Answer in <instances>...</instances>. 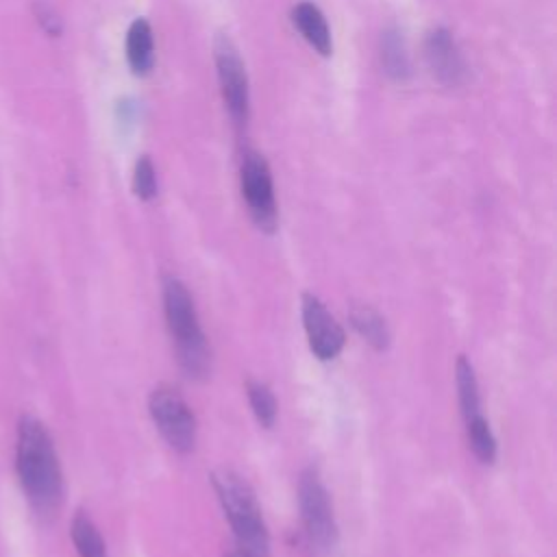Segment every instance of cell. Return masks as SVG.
Listing matches in <instances>:
<instances>
[{"label":"cell","instance_id":"cell-1","mask_svg":"<svg viewBox=\"0 0 557 557\" xmlns=\"http://www.w3.org/2000/svg\"><path fill=\"white\" fill-rule=\"evenodd\" d=\"M15 470L30 505L39 513L57 511L63 496V474L50 433L33 416H22L17 424Z\"/></svg>","mask_w":557,"mask_h":557},{"label":"cell","instance_id":"cell-2","mask_svg":"<svg viewBox=\"0 0 557 557\" xmlns=\"http://www.w3.org/2000/svg\"><path fill=\"white\" fill-rule=\"evenodd\" d=\"M163 311L181 368L191 379L207 376L211 368V350L200 329L191 294L174 276L163 281Z\"/></svg>","mask_w":557,"mask_h":557},{"label":"cell","instance_id":"cell-3","mask_svg":"<svg viewBox=\"0 0 557 557\" xmlns=\"http://www.w3.org/2000/svg\"><path fill=\"white\" fill-rule=\"evenodd\" d=\"M213 490L235 533V546L250 555L268 557L270 535L252 487L237 472L218 470L213 472Z\"/></svg>","mask_w":557,"mask_h":557},{"label":"cell","instance_id":"cell-4","mask_svg":"<svg viewBox=\"0 0 557 557\" xmlns=\"http://www.w3.org/2000/svg\"><path fill=\"white\" fill-rule=\"evenodd\" d=\"M298 505L300 520L305 529V540L309 548L318 555L333 550L337 542V524L333 516V505L326 487L322 485L318 472L313 468L300 474L298 483Z\"/></svg>","mask_w":557,"mask_h":557},{"label":"cell","instance_id":"cell-5","mask_svg":"<svg viewBox=\"0 0 557 557\" xmlns=\"http://www.w3.org/2000/svg\"><path fill=\"white\" fill-rule=\"evenodd\" d=\"M148 411L163 440L178 453H189L196 444V418L178 389L159 385L148 396Z\"/></svg>","mask_w":557,"mask_h":557},{"label":"cell","instance_id":"cell-6","mask_svg":"<svg viewBox=\"0 0 557 557\" xmlns=\"http://www.w3.org/2000/svg\"><path fill=\"white\" fill-rule=\"evenodd\" d=\"M213 57H215V70H218L224 107L233 124L237 128H244L250 115V94H248V76H246L244 61L239 59L235 44L226 35H218L213 44Z\"/></svg>","mask_w":557,"mask_h":557},{"label":"cell","instance_id":"cell-7","mask_svg":"<svg viewBox=\"0 0 557 557\" xmlns=\"http://www.w3.org/2000/svg\"><path fill=\"white\" fill-rule=\"evenodd\" d=\"M239 185H242V196L246 200L252 222L261 231L272 233L278 218L276 196H274L270 168L259 152L255 150L244 152L242 165H239Z\"/></svg>","mask_w":557,"mask_h":557},{"label":"cell","instance_id":"cell-8","mask_svg":"<svg viewBox=\"0 0 557 557\" xmlns=\"http://www.w3.org/2000/svg\"><path fill=\"white\" fill-rule=\"evenodd\" d=\"M300 313H302V326H305L311 352L322 361L335 359L342 352L346 337H344V329L333 318V313L313 294H302Z\"/></svg>","mask_w":557,"mask_h":557},{"label":"cell","instance_id":"cell-9","mask_svg":"<svg viewBox=\"0 0 557 557\" xmlns=\"http://www.w3.org/2000/svg\"><path fill=\"white\" fill-rule=\"evenodd\" d=\"M424 59L437 83L446 87H457L466 81V61L450 30L435 28L426 35Z\"/></svg>","mask_w":557,"mask_h":557},{"label":"cell","instance_id":"cell-10","mask_svg":"<svg viewBox=\"0 0 557 557\" xmlns=\"http://www.w3.org/2000/svg\"><path fill=\"white\" fill-rule=\"evenodd\" d=\"M292 22L313 50H318L322 57L331 54V48H333L331 30L322 11L313 2H307V0L298 2L292 9Z\"/></svg>","mask_w":557,"mask_h":557},{"label":"cell","instance_id":"cell-11","mask_svg":"<svg viewBox=\"0 0 557 557\" xmlns=\"http://www.w3.org/2000/svg\"><path fill=\"white\" fill-rule=\"evenodd\" d=\"M126 61L133 74L144 76L154 65V37L152 28L144 17H137L126 33Z\"/></svg>","mask_w":557,"mask_h":557},{"label":"cell","instance_id":"cell-12","mask_svg":"<svg viewBox=\"0 0 557 557\" xmlns=\"http://www.w3.org/2000/svg\"><path fill=\"white\" fill-rule=\"evenodd\" d=\"M381 65L394 81L409 76V57L398 28H385L381 33Z\"/></svg>","mask_w":557,"mask_h":557},{"label":"cell","instance_id":"cell-13","mask_svg":"<svg viewBox=\"0 0 557 557\" xmlns=\"http://www.w3.org/2000/svg\"><path fill=\"white\" fill-rule=\"evenodd\" d=\"M350 324L376 350H383L389 344L387 324L376 309H372L368 305H355L350 309Z\"/></svg>","mask_w":557,"mask_h":557},{"label":"cell","instance_id":"cell-14","mask_svg":"<svg viewBox=\"0 0 557 557\" xmlns=\"http://www.w3.org/2000/svg\"><path fill=\"white\" fill-rule=\"evenodd\" d=\"M70 533H72V542L76 546L78 557H107L104 540L98 527L91 522V518L85 511L74 513Z\"/></svg>","mask_w":557,"mask_h":557},{"label":"cell","instance_id":"cell-15","mask_svg":"<svg viewBox=\"0 0 557 557\" xmlns=\"http://www.w3.org/2000/svg\"><path fill=\"white\" fill-rule=\"evenodd\" d=\"M455 381H457V396L463 420L481 413V398H479V383L472 363L466 357L457 359L455 366Z\"/></svg>","mask_w":557,"mask_h":557},{"label":"cell","instance_id":"cell-16","mask_svg":"<svg viewBox=\"0 0 557 557\" xmlns=\"http://www.w3.org/2000/svg\"><path fill=\"white\" fill-rule=\"evenodd\" d=\"M466 433L472 453L483 461L492 463L496 457V437L490 429V422L483 418V413H476L466 420Z\"/></svg>","mask_w":557,"mask_h":557},{"label":"cell","instance_id":"cell-17","mask_svg":"<svg viewBox=\"0 0 557 557\" xmlns=\"http://www.w3.org/2000/svg\"><path fill=\"white\" fill-rule=\"evenodd\" d=\"M246 394H248V403H250V409L255 413V418L259 420L261 426H272L274 420H276V398L272 394V389L261 383V381H248L246 383Z\"/></svg>","mask_w":557,"mask_h":557},{"label":"cell","instance_id":"cell-18","mask_svg":"<svg viewBox=\"0 0 557 557\" xmlns=\"http://www.w3.org/2000/svg\"><path fill=\"white\" fill-rule=\"evenodd\" d=\"M133 189H135L137 198H141V200H152L157 196V172H154L150 157H146V154L139 157L135 163Z\"/></svg>","mask_w":557,"mask_h":557},{"label":"cell","instance_id":"cell-19","mask_svg":"<svg viewBox=\"0 0 557 557\" xmlns=\"http://www.w3.org/2000/svg\"><path fill=\"white\" fill-rule=\"evenodd\" d=\"M35 15H37L41 28H44L48 35H59V33H61V20L57 17V13H54L48 4H37V7H35Z\"/></svg>","mask_w":557,"mask_h":557},{"label":"cell","instance_id":"cell-20","mask_svg":"<svg viewBox=\"0 0 557 557\" xmlns=\"http://www.w3.org/2000/svg\"><path fill=\"white\" fill-rule=\"evenodd\" d=\"M226 557H257V555H250V553H246V550L233 546V548L226 553Z\"/></svg>","mask_w":557,"mask_h":557}]
</instances>
